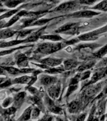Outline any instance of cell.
Wrapping results in <instances>:
<instances>
[{
	"instance_id": "f1b7e54d",
	"label": "cell",
	"mask_w": 107,
	"mask_h": 121,
	"mask_svg": "<svg viewBox=\"0 0 107 121\" xmlns=\"http://www.w3.org/2000/svg\"><path fill=\"white\" fill-rule=\"evenodd\" d=\"M13 99L11 97H8V98H6L5 100L3 101V107H7L10 105V104L13 102Z\"/></svg>"
},
{
	"instance_id": "cb8c5ba5",
	"label": "cell",
	"mask_w": 107,
	"mask_h": 121,
	"mask_svg": "<svg viewBox=\"0 0 107 121\" xmlns=\"http://www.w3.org/2000/svg\"><path fill=\"white\" fill-rule=\"evenodd\" d=\"M107 53V44L104 46L103 47H102V49H100V51L97 52L94 54V56L96 57H102L103 56L105 55Z\"/></svg>"
},
{
	"instance_id": "7a4b0ae2",
	"label": "cell",
	"mask_w": 107,
	"mask_h": 121,
	"mask_svg": "<svg viewBox=\"0 0 107 121\" xmlns=\"http://www.w3.org/2000/svg\"><path fill=\"white\" fill-rule=\"evenodd\" d=\"M79 1H70L66 2L64 3L61 4L58 7L56 8V11H69V10H73L76 9L79 6Z\"/></svg>"
},
{
	"instance_id": "836d02e7",
	"label": "cell",
	"mask_w": 107,
	"mask_h": 121,
	"mask_svg": "<svg viewBox=\"0 0 107 121\" xmlns=\"http://www.w3.org/2000/svg\"><path fill=\"white\" fill-rule=\"evenodd\" d=\"M6 23L3 20H0V29H1V28H4V27H5V25Z\"/></svg>"
},
{
	"instance_id": "4316f807",
	"label": "cell",
	"mask_w": 107,
	"mask_h": 121,
	"mask_svg": "<svg viewBox=\"0 0 107 121\" xmlns=\"http://www.w3.org/2000/svg\"><path fill=\"white\" fill-rule=\"evenodd\" d=\"M32 32V30H21L18 32V37L20 38H23L25 37L26 35H28L30 34H31Z\"/></svg>"
},
{
	"instance_id": "277c9868",
	"label": "cell",
	"mask_w": 107,
	"mask_h": 121,
	"mask_svg": "<svg viewBox=\"0 0 107 121\" xmlns=\"http://www.w3.org/2000/svg\"><path fill=\"white\" fill-rule=\"evenodd\" d=\"M99 13L95 12L93 11H89V10H86V11H77L76 13H73L72 15V17H75V18H90L92 17L94 15H98Z\"/></svg>"
},
{
	"instance_id": "484cf974",
	"label": "cell",
	"mask_w": 107,
	"mask_h": 121,
	"mask_svg": "<svg viewBox=\"0 0 107 121\" xmlns=\"http://www.w3.org/2000/svg\"><path fill=\"white\" fill-rule=\"evenodd\" d=\"M49 21V19H41V20H39L35 21V22L32 23L31 26H34V25H43L45 24L47 22H48Z\"/></svg>"
},
{
	"instance_id": "d4e9b609",
	"label": "cell",
	"mask_w": 107,
	"mask_h": 121,
	"mask_svg": "<svg viewBox=\"0 0 107 121\" xmlns=\"http://www.w3.org/2000/svg\"><path fill=\"white\" fill-rule=\"evenodd\" d=\"M16 108L15 107H10L8 109L5 110L4 111V115L5 117H9L11 115H13L16 112Z\"/></svg>"
},
{
	"instance_id": "5bb4252c",
	"label": "cell",
	"mask_w": 107,
	"mask_h": 121,
	"mask_svg": "<svg viewBox=\"0 0 107 121\" xmlns=\"http://www.w3.org/2000/svg\"><path fill=\"white\" fill-rule=\"evenodd\" d=\"M23 0H4V4L6 6L9 8H14L20 4L22 3Z\"/></svg>"
},
{
	"instance_id": "4dcf8cb0",
	"label": "cell",
	"mask_w": 107,
	"mask_h": 121,
	"mask_svg": "<svg viewBox=\"0 0 107 121\" xmlns=\"http://www.w3.org/2000/svg\"><path fill=\"white\" fill-rule=\"evenodd\" d=\"M40 110L38 108H35L32 111V117L33 119H35L39 115Z\"/></svg>"
},
{
	"instance_id": "f35d334b",
	"label": "cell",
	"mask_w": 107,
	"mask_h": 121,
	"mask_svg": "<svg viewBox=\"0 0 107 121\" xmlns=\"http://www.w3.org/2000/svg\"><path fill=\"white\" fill-rule=\"evenodd\" d=\"M45 1H51V0H45Z\"/></svg>"
},
{
	"instance_id": "e575fe53",
	"label": "cell",
	"mask_w": 107,
	"mask_h": 121,
	"mask_svg": "<svg viewBox=\"0 0 107 121\" xmlns=\"http://www.w3.org/2000/svg\"><path fill=\"white\" fill-rule=\"evenodd\" d=\"M6 71L4 69L3 67L0 66V74H5Z\"/></svg>"
},
{
	"instance_id": "f546056e",
	"label": "cell",
	"mask_w": 107,
	"mask_h": 121,
	"mask_svg": "<svg viewBox=\"0 0 107 121\" xmlns=\"http://www.w3.org/2000/svg\"><path fill=\"white\" fill-rule=\"evenodd\" d=\"M79 3L80 4H88V5H90L92 4L96 1L97 0H79Z\"/></svg>"
},
{
	"instance_id": "4fadbf2b",
	"label": "cell",
	"mask_w": 107,
	"mask_h": 121,
	"mask_svg": "<svg viewBox=\"0 0 107 121\" xmlns=\"http://www.w3.org/2000/svg\"><path fill=\"white\" fill-rule=\"evenodd\" d=\"M80 108V103L78 101H73L68 106V110L70 113H76Z\"/></svg>"
},
{
	"instance_id": "8992f818",
	"label": "cell",
	"mask_w": 107,
	"mask_h": 121,
	"mask_svg": "<svg viewBox=\"0 0 107 121\" xmlns=\"http://www.w3.org/2000/svg\"><path fill=\"white\" fill-rule=\"evenodd\" d=\"M40 62L43 64H46L49 66L54 67V66H57L59 64H60L62 62V59L49 57V58L42 59V60H40Z\"/></svg>"
},
{
	"instance_id": "6da1fadb",
	"label": "cell",
	"mask_w": 107,
	"mask_h": 121,
	"mask_svg": "<svg viewBox=\"0 0 107 121\" xmlns=\"http://www.w3.org/2000/svg\"><path fill=\"white\" fill-rule=\"evenodd\" d=\"M65 44L64 43H43L38 47L37 52L41 53L43 54H49L62 49Z\"/></svg>"
},
{
	"instance_id": "ba28073f",
	"label": "cell",
	"mask_w": 107,
	"mask_h": 121,
	"mask_svg": "<svg viewBox=\"0 0 107 121\" xmlns=\"http://www.w3.org/2000/svg\"><path fill=\"white\" fill-rule=\"evenodd\" d=\"M25 96V93L21 92L19 93L14 98V104H13V107H15L16 108L20 107L21 104H23V102L24 100Z\"/></svg>"
},
{
	"instance_id": "5b68a950",
	"label": "cell",
	"mask_w": 107,
	"mask_h": 121,
	"mask_svg": "<svg viewBox=\"0 0 107 121\" xmlns=\"http://www.w3.org/2000/svg\"><path fill=\"white\" fill-rule=\"evenodd\" d=\"M60 83H59L56 85H52L51 87H49L48 89V93L49 96L52 98H56L59 96V93H60Z\"/></svg>"
},
{
	"instance_id": "d6986e66",
	"label": "cell",
	"mask_w": 107,
	"mask_h": 121,
	"mask_svg": "<svg viewBox=\"0 0 107 121\" xmlns=\"http://www.w3.org/2000/svg\"><path fill=\"white\" fill-rule=\"evenodd\" d=\"M42 39L49 40H52V41H59L62 40V38L57 35H43L40 37Z\"/></svg>"
},
{
	"instance_id": "7402d4cb",
	"label": "cell",
	"mask_w": 107,
	"mask_h": 121,
	"mask_svg": "<svg viewBox=\"0 0 107 121\" xmlns=\"http://www.w3.org/2000/svg\"><path fill=\"white\" fill-rule=\"evenodd\" d=\"M94 64H95V62H93V61L87 62L86 64H84L79 66L77 70H78V71H85V70L88 69L90 68H92L93 66L94 65Z\"/></svg>"
},
{
	"instance_id": "603a6c76",
	"label": "cell",
	"mask_w": 107,
	"mask_h": 121,
	"mask_svg": "<svg viewBox=\"0 0 107 121\" xmlns=\"http://www.w3.org/2000/svg\"><path fill=\"white\" fill-rule=\"evenodd\" d=\"M18 12V9H13V10H11L6 12V13H4L2 15L0 16V20H3L4 18H9V17H11L12 15H15V13Z\"/></svg>"
},
{
	"instance_id": "52a82bcc",
	"label": "cell",
	"mask_w": 107,
	"mask_h": 121,
	"mask_svg": "<svg viewBox=\"0 0 107 121\" xmlns=\"http://www.w3.org/2000/svg\"><path fill=\"white\" fill-rule=\"evenodd\" d=\"M100 33V31H98V30L90 32L86 34L83 35L79 36V39L81 40H93L97 39L98 34Z\"/></svg>"
},
{
	"instance_id": "2e32d148",
	"label": "cell",
	"mask_w": 107,
	"mask_h": 121,
	"mask_svg": "<svg viewBox=\"0 0 107 121\" xmlns=\"http://www.w3.org/2000/svg\"><path fill=\"white\" fill-rule=\"evenodd\" d=\"M78 62L73 59H68L64 61V68L66 70H71L77 67Z\"/></svg>"
},
{
	"instance_id": "8fae6325",
	"label": "cell",
	"mask_w": 107,
	"mask_h": 121,
	"mask_svg": "<svg viewBox=\"0 0 107 121\" xmlns=\"http://www.w3.org/2000/svg\"><path fill=\"white\" fill-rule=\"evenodd\" d=\"M17 33L16 31L11 30L10 29H4L0 30V39H5L11 37Z\"/></svg>"
},
{
	"instance_id": "e0dca14e",
	"label": "cell",
	"mask_w": 107,
	"mask_h": 121,
	"mask_svg": "<svg viewBox=\"0 0 107 121\" xmlns=\"http://www.w3.org/2000/svg\"><path fill=\"white\" fill-rule=\"evenodd\" d=\"M32 107H31L27 108L25 110V112H23L22 115L21 116V117L18 119V120H20V121H26V120H28V119L30 118L31 113H32Z\"/></svg>"
},
{
	"instance_id": "7c38bea8",
	"label": "cell",
	"mask_w": 107,
	"mask_h": 121,
	"mask_svg": "<svg viewBox=\"0 0 107 121\" xmlns=\"http://www.w3.org/2000/svg\"><path fill=\"white\" fill-rule=\"evenodd\" d=\"M23 42H26V40H11V41L8 42H1L0 44V47H11L13 45H16Z\"/></svg>"
},
{
	"instance_id": "ac0fdd59",
	"label": "cell",
	"mask_w": 107,
	"mask_h": 121,
	"mask_svg": "<svg viewBox=\"0 0 107 121\" xmlns=\"http://www.w3.org/2000/svg\"><path fill=\"white\" fill-rule=\"evenodd\" d=\"M4 68V69L8 72L9 73V74H13V75H17L20 73H21V70L18 69L16 68H14V67H12V66H3Z\"/></svg>"
},
{
	"instance_id": "74e56055",
	"label": "cell",
	"mask_w": 107,
	"mask_h": 121,
	"mask_svg": "<svg viewBox=\"0 0 107 121\" xmlns=\"http://www.w3.org/2000/svg\"><path fill=\"white\" fill-rule=\"evenodd\" d=\"M51 1L53 2H56V1H60V0H51Z\"/></svg>"
},
{
	"instance_id": "30bf717a",
	"label": "cell",
	"mask_w": 107,
	"mask_h": 121,
	"mask_svg": "<svg viewBox=\"0 0 107 121\" xmlns=\"http://www.w3.org/2000/svg\"><path fill=\"white\" fill-rule=\"evenodd\" d=\"M27 13L26 11H21L19 13H18L16 15H15L9 21V22H8L7 23H6L5 27H8V26H11L13 24H14L22 16H25L26 14Z\"/></svg>"
},
{
	"instance_id": "d6a6232c",
	"label": "cell",
	"mask_w": 107,
	"mask_h": 121,
	"mask_svg": "<svg viewBox=\"0 0 107 121\" xmlns=\"http://www.w3.org/2000/svg\"><path fill=\"white\" fill-rule=\"evenodd\" d=\"M12 84L11 83V81L10 79H8L5 82H4V83H1V84H0V88H5V87L9 86L10 85Z\"/></svg>"
},
{
	"instance_id": "1f68e13d",
	"label": "cell",
	"mask_w": 107,
	"mask_h": 121,
	"mask_svg": "<svg viewBox=\"0 0 107 121\" xmlns=\"http://www.w3.org/2000/svg\"><path fill=\"white\" fill-rule=\"evenodd\" d=\"M20 48H21V47H20V48H16V49H10V50H6V51H1V52H0V56H5V55L6 54H10V53L12 52L15 51V50L20 49Z\"/></svg>"
},
{
	"instance_id": "3957f363",
	"label": "cell",
	"mask_w": 107,
	"mask_h": 121,
	"mask_svg": "<svg viewBox=\"0 0 107 121\" xmlns=\"http://www.w3.org/2000/svg\"><path fill=\"white\" fill-rule=\"evenodd\" d=\"M102 83H98L96 85H90V86L85 90V95L86 97H91L96 95L102 88Z\"/></svg>"
},
{
	"instance_id": "d590c367",
	"label": "cell",
	"mask_w": 107,
	"mask_h": 121,
	"mask_svg": "<svg viewBox=\"0 0 107 121\" xmlns=\"http://www.w3.org/2000/svg\"><path fill=\"white\" fill-rule=\"evenodd\" d=\"M99 65H102V66H107V58L104 59L102 62H101L99 64Z\"/></svg>"
},
{
	"instance_id": "9a60e30c",
	"label": "cell",
	"mask_w": 107,
	"mask_h": 121,
	"mask_svg": "<svg viewBox=\"0 0 107 121\" xmlns=\"http://www.w3.org/2000/svg\"><path fill=\"white\" fill-rule=\"evenodd\" d=\"M32 77L28 76H23L21 77L17 78L13 80V83H17V84H26L30 83L32 80Z\"/></svg>"
},
{
	"instance_id": "8d00e7d4",
	"label": "cell",
	"mask_w": 107,
	"mask_h": 121,
	"mask_svg": "<svg viewBox=\"0 0 107 121\" xmlns=\"http://www.w3.org/2000/svg\"><path fill=\"white\" fill-rule=\"evenodd\" d=\"M5 11V9H0V13H1L2 12H4Z\"/></svg>"
},
{
	"instance_id": "ffe728a7",
	"label": "cell",
	"mask_w": 107,
	"mask_h": 121,
	"mask_svg": "<svg viewBox=\"0 0 107 121\" xmlns=\"http://www.w3.org/2000/svg\"><path fill=\"white\" fill-rule=\"evenodd\" d=\"M92 9H99V10H102V11H107V0H104L97 5L95 6L94 7L92 8Z\"/></svg>"
},
{
	"instance_id": "83f0119b",
	"label": "cell",
	"mask_w": 107,
	"mask_h": 121,
	"mask_svg": "<svg viewBox=\"0 0 107 121\" xmlns=\"http://www.w3.org/2000/svg\"><path fill=\"white\" fill-rule=\"evenodd\" d=\"M63 71V69L61 67H59V68H53V69H51L49 70H46L45 72H47L51 74H55V73H61Z\"/></svg>"
},
{
	"instance_id": "9c48e42d",
	"label": "cell",
	"mask_w": 107,
	"mask_h": 121,
	"mask_svg": "<svg viewBox=\"0 0 107 121\" xmlns=\"http://www.w3.org/2000/svg\"><path fill=\"white\" fill-rule=\"evenodd\" d=\"M57 79L52 76H49L47 75H43L40 78V82L43 85L49 86L51 84H54L56 82Z\"/></svg>"
},
{
	"instance_id": "44dd1931",
	"label": "cell",
	"mask_w": 107,
	"mask_h": 121,
	"mask_svg": "<svg viewBox=\"0 0 107 121\" xmlns=\"http://www.w3.org/2000/svg\"><path fill=\"white\" fill-rule=\"evenodd\" d=\"M77 87H78L77 83L71 81V84H70L69 86V88H68V91H67V93H66V96H67V97L69 96L74 91H75L76 90L77 88Z\"/></svg>"
}]
</instances>
